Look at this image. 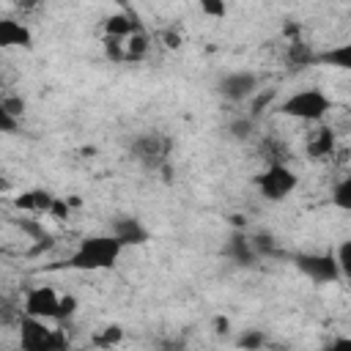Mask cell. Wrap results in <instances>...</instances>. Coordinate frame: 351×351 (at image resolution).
I'll use <instances>...</instances> for the list:
<instances>
[{
    "label": "cell",
    "mask_w": 351,
    "mask_h": 351,
    "mask_svg": "<svg viewBox=\"0 0 351 351\" xmlns=\"http://www.w3.org/2000/svg\"><path fill=\"white\" fill-rule=\"evenodd\" d=\"M123 247L110 236V233H101V236H85L77 250L69 255L66 266L69 269H77V271H101V269H112L121 258Z\"/></svg>",
    "instance_id": "6da1fadb"
},
{
    "label": "cell",
    "mask_w": 351,
    "mask_h": 351,
    "mask_svg": "<svg viewBox=\"0 0 351 351\" xmlns=\"http://www.w3.org/2000/svg\"><path fill=\"white\" fill-rule=\"evenodd\" d=\"M332 110V99L321 88H302L280 101V112L296 121H321Z\"/></svg>",
    "instance_id": "7a4b0ae2"
},
{
    "label": "cell",
    "mask_w": 351,
    "mask_h": 351,
    "mask_svg": "<svg viewBox=\"0 0 351 351\" xmlns=\"http://www.w3.org/2000/svg\"><path fill=\"white\" fill-rule=\"evenodd\" d=\"M296 184H299V176L285 162H269V167L255 176V186H258L261 197H266L271 203L285 200L296 189Z\"/></svg>",
    "instance_id": "3957f363"
},
{
    "label": "cell",
    "mask_w": 351,
    "mask_h": 351,
    "mask_svg": "<svg viewBox=\"0 0 351 351\" xmlns=\"http://www.w3.org/2000/svg\"><path fill=\"white\" fill-rule=\"evenodd\" d=\"M19 346L22 351H66V337L60 329H49L47 321L25 315L19 324Z\"/></svg>",
    "instance_id": "277c9868"
},
{
    "label": "cell",
    "mask_w": 351,
    "mask_h": 351,
    "mask_svg": "<svg viewBox=\"0 0 351 351\" xmlns=\"http://www.w3.org/2000/svg\"><path fill=\"white\" fill-rule=\"evenodd\" d=\"M293 263L315 285H326V282H335V280L343 277L337 263H335V255H329V252H307V255L302 252V255L293 258Z\"/></svg>",
    "instance_id": "5b68a950"
},
{
    "label": "cell",
    "mask_w": 351,
    "mask_h": 351,
    "mask_svg": "<svg viewBox=\"0 0 351 351\" xmlns=\"http://www.w3.org/2000/svg\"><path fill=\"white\" fill-rule=\"evenodd\" d=\"M167 151H170V140L162 137L159 132H145L132 140V156L151 170H156L167 159Z\"/></svg>",
    "instance_id": "8992f818"
},
{
    "label": "cell",
    "mask_w": 351,
    "mask_h": 351,
    "mask_svg": "<svg viewBox=\"0 0 351 351\" xmlns=\"http://www.w3.org/2000/svg\"><path fill=\"white\" fill-rule=\"evenodd\" d=\"M217 90L222 99L228 101H247L250 96L258 93V77L247 69H239V71H228L219 77L217 82Z\"/></svg>",
    "instance_id": "52a82bcc"
},
{
    "label": "cell",
    "mask_w": 351,
    "mask_h": 351,
    "mask_svg": "<svg viewBox=\"0 0 351 351\" xmlns=\"http://www.w3.org/2000/svg\"><path fill=\"white\" fill-rule=\"evenodd\" d=\"M58 307H60V296L49 285L30 288L27 296H25V315L27 318H36V321H58Z\"/></svg>",
    "instance_id": "ba28073f"
},
{
    "label": "cell",
    "mask_w": 351,
    "mask_h": 351,
    "mask_svg": "<svg viewBox=\"0 0 351 351\" xmlns=\"http://www.w3.org/2000/svg\"><path fill=\"white\" fill-rule=\"evenodd\" d=\"M121 247H140L151 239V230L145 228L143 219L137 217H115L112 219V233H110Z\"/></svg>",
    "instance_id": "9c48e42d"
},
{
    "label": "cell",
    "mask_w": 351,
    "mask_h": 351,
    "mask_svg": "<svg viewBox=\"0 0 351 351\" xmlns=\"http://www.w3.org/2000/svg\"><path fill=\"white\" fill-rule=\"evenodd\" d=\"M33 33L14 16H0V49H30Z\"/></svg>",
    "instance_id": "30bf717a"
},
{
    "label": "cell",
    "mask_w": 351,
    "mask_h": 351,
    "mask_svg": "<svg viewBox=\"0 0 351 351\" xmlns=\"http://www.w3.org/2000/svg\"><path fill=\"white\" fill-rule=\"evenodd\" d=\"M222 252H225L236 266H252V263L258 261V252H255L252 241H250L244 233H239V230H233V233L228 236Z\"/></svg>",
    "instance_id": "8fae6325"
},
{
    "label": "cell",
    "mask_w": 351,
    "mask_h": 351,
    "mask_svg": "<svg viewBox=\"0 0 351 351\" xmlns=\"http://www.w3.org/2000/svg\"><path fill=\"white\" fill-rule=\"evenodd\" d=\"M318 60L326 63V66H335V69H340V71H348V69H351V47H348V44L332 47V49L321 52Z\"/></svg>",
    "instance_id": "7c38bea8"
},
{
    "label": "cell",
    "mask_w": 351,
    "mask_h": 351,
    "mask_svg": "<svg viewBox=\"0 0 351 351\" xmlns=\"http://www.w3.org/2000/svg\"><path fill=\"white\" fill-rule=\"evenodd\" d=\"M104 27L110 36H134L137 33V22L132 14H115L104 22Z\"/></svg>",
    "instance_id": "4fadbf2b"
},
{
    "label": "cell",
    "mask_w": 351,
    "mask_h": 351,
    "mask_svg": "<svg viewBox=\"0 0 351 351\" xmlns=\"http://www.w3.org/2000/svg\"><path fill=\"white\" fill-rule=\"evenodd\" d=\"M332 206L340 208V211H351V178H340L335 186H332Z\"/></svg>",
    "instance_id": "5bb4252c"
},
{
    "label": "cell",
    "mask_w": 351,
    "mask_h": 351,
    "mask_svg": "<svg viewBox=\"0 0 351 351\" xmlns=\"http://www.w3.org/2000/svg\"><path fill=\"white\" fill-rule=\"evenodd\" d=\"M52 203H55V197L47 195V192H27V195H22L16 200L19 208H36V211H49Z\"/></svg>",
    "instance_id": "9a60e30c"
},
{
    "label": "cell",
    "mask_w": 351,
    "mask_h": 351,
    "mask_svg": "<svg viewBox=\"0 0 351 351\" xmlns=\"http://www.w3.org/2000/svg\"><path fill=\"white\" fill-rule=\"evenodd\" d=\"M332 145H335V134H332V129H318V137L310 143V154H313V156L329 154Z\"/></svg>",
    "instance_id": "2e32d148"
},
{
    "label": "cell",
    "mask_w": 351,
    "mask_h": 351,
    "mask_svg": "<svg viewBox=\"0 0 351 351\" xmlns=\"http://www.w3.org/2000/svg\"><path fill=\"white\" fill-rule=\"evenodd\" d=\"M263 343H266V335L261 329H247L239 337V348H244V351H261Z\"/></svg>",
    "instance_id": "e0dca14e"
},
{
    "label": "cell",
    "mask_w": 351,
    "mask_h": 351,
    "mask_svg": "<svg viewBox=\"0 0 351 351\" xmlns=\"http://www.w3.org/2000/svg\"><path fill=\"white\" fill-rule=\"evenodd\" d=\"M335 263H337V269H340L343 277L351 274V241H343V244H340V250H337V255H335Z\"/></svg>",
    "instance_id": "ac0fdd59"
},
{
    "label": "cell",
    "mask_w": 351,
    "mask_h": 351,
    "mask_svg": "<svg viewBox=\"0 0 351 351\" xmlns=\"http://www.w3.org/2000/svg\"><path fill=\"white\" fill-rule=\"evenodd\" d=\"M252 129H255V118H241V121H236L233 126H230V132H233V137L236 140H247L250 134H252Z\"/></svg>",
    "instance_id": "d6986e66"
},
{
    "label": "cell",
    "mask_w": 351,
    "mask_h": 351,
    "mask_svg": "<svg viewBox=\"0 0 351 351\" xmlns=\"http://www.w3.org/2000/svg\"><path fill=\"white\" fill-rule=\"evenodd\" d=\"M19 129V118H14L5 107H3V101H0V134H14Z\"/></svg>",
    "instance_id": "ffe728a7"
},
{
    "label": "cell",
    "mask_w": 351,
    "mask_h": 351,
    "mask_svg": "<svg viewBox=\"0 0 351 351\" xmlns=\"http://www.w3.org/2000/svg\"><path fill=\"white\" fill-rule=\"evenodd\" d=\"M77 313V299L74 296H60V307H58V321L69 318Z\"/></svg>",
    "instance_id": "44dd1931"
},
{
    "label": "cell",
    "mask_w": 351,
    "mask_h": 351,
    "mask_svg": "<svg viewBox=\"0 0 351 351\" xmlns=\"http://www.w3.org/2000/svg\"><path fill=\"white\" fill-rule=\"evenodd\" d=\"M200 11H203V14H208V16H217V19H219V16H225V11H228V8H225V3L203 0V3H200Z\"/></svg>",
    "instance_id": "7402d4cb"
},
{
    "label": "cell",
    "mask_w": 351,
    "mask_h": 351,
    "mask_svg": "<svg viewBox=\"0 0 351 351\" xmlns=\"http://www.w3.org/2000/svg\"><path fill=\"white\" fill-rule=\"evenodd\" d=\"M143 52H145V38L140 33L129 36V58H140Z\"/></svg>",
    "instance_id": "603a6c76"
},
{
    "label": "cell",
    "mask_w": 351,
    "mask_h": 351,
    "mask_svg": "<svg viewBox=\"0 0 351 351\" xmlns=\"http://www.w3.org/2000/svg\"><path fill=\"white\" fill-rule=\"evenodd\" d=\"M326 351H351V337H335Z\"/></svg>",
    "instance_id": "cb8c5ba5"
},
{
    "label": "cell",
    "mask_w": 351,
    "mask_h": 351,
    "mask_svg": "<svg viewBox=\"0 0 351 351\" xmlns=\"http://www.w3.org/2000/svg\"><path fill=\"white\" fill-rule=\"evenodd\" d=\"M115 340H121V329H118V326H107L101 343H115Z\"/></svg>",
    "instance_id": "d4e9b609"
},
{
    "label": "cell",
    "mask_w": 351,
    "mask_h": 351,
    "mask_svg": "<svg viewBox=\"0 0 351 351\" xmlns=\"http://www.w3.org/2000/svg\"><path fill=\"white\" fill-rule=\"evenodd\" d=\"M8 189H11L8 178H5V176H0V195H3V192H8Z\"/></svg>",
    "instance_id": "484cf974"
},
{
    "label": "cell",
    "mask_w": 351,
    "mask_h": 351,
    "mask_svg": "<svg viewBox=\"0 0 351 351\" xmlns=\"http://www.w3.org/2000/svg\"><path fill=\"white\" fill-rule=\"evenodd\" d=\"M274 351H282V348H274Z\"/></svg>",
    "instance_id": "4316f807"
}]
</instances>
